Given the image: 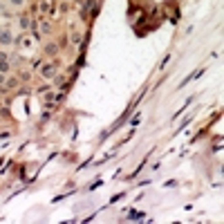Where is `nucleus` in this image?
<instances>
[{
  "label": "nucleus",
  "mask_w": 224,
  "mask_h": 224,
  "mask_svg": "<svg viewBox=\"0 0 224 224\" xmlns=\"http://www.w3.org/2000/svg\"><path fill=\"white\" fill-rule=\"evenodd\" d=\"M0 43H2V45H9V43H13L11 34L7 32V29H0Z\"/></svg>",
  "instance_id": "1"
},
{
  "label": "nucleus",
  "mask_w": 224,
  "mask_h": 224,
  "mask_svg": "<svg viewBox=\"0 0 224 224\" xmlns=\"http://www.w3.org/2000/svg\"><path fill=\"white\" fill-rule=\"evenodd\" d=\"M54 65H43V76L45 78H54Z\"/></svg>",
  "instance_id": "2"
},
{
  "label": "nucleus",
  "mask_w": 224,
  "mask_h": 224,
  "mask_svg": "<svg viewBox=\"0 0 224 224\" xmlns=\"http://www.w3.org/2000/svg\"><path fill=\"white\" fill-rule=\"evenodd\" d=\"M45 54H49V56L59 54V45H56V43H47L45 45Z\"/></svg>",
  "instance_id": "3"
},
{
  "label": "nucleus",
  "mask_w": 224,
  "mask_h": 224,
  "mask_svg": "<svg viewBox=\"0 0 224 224\" xmlns=\"http://www.w3.org/2000/svg\"><path fill=\"white\" fill-rule=\"evenodd\" d=\"M16 85H18V78H9V81L5 83V88H7V90H11V88H16Z\"/></svg>",
  "instance_id": "4"
},
{
  "label": "nucleus",
  "mask_w": 224,
  "mask_h": 224,
  "mask_svg": "<svg viewBox=\"0 0 224 224\" xmlns=\"http://www.w3.org/2000/svg\"><path fill=\"white\" fill-rule=\"evenodd\" d=\"M20 25H23L25 29H27V27L32 25V20H29V16H23V18H20Z\"/></svg>",
  "instance_id": "5"
},
{
  "label": "nucleus",
  "mask_w": 224,
  "mask_h": 224,
  "mask_svg": "<svg viewBox=\"0 0 224 224\" xmlns=\"http://www.w3.org/2000/svg\"><path fill=\"white\" fill-rule=\"evenodd\" d=\"M143 215H146V213H139V211H132V213H130V220H141Z\"/></svg>",
  "instance_id": "6"
},
{
  "label": "nucleus",
  "mask_w": 224,
  "mask_h": 224,
  "mask_svg": "<svg viewBox=\"0 0 224 224\" xmlns=\"http://www.w3.org/2000/svg\"><path fill=\"white\" fill-rule=\"evenodd\" d=\"M7 70H9V63H7V61H0V72H2V74H5Z\"/></svg>",
  "instance_id": "7"
},
{
  "label": "nucleus",
  "mask_w": 224,
  "mask_h": 224,
  "mask_svg": "<svg viewBox=\"0 0 224 224\" xmlns=\"http://www.w3.org/2000/svg\"><path fill=\"white\" fill-rule=\"evenodd\" d=\"M72 43H81V34H72Z\"/></svg>",
  "instance_id": "8"
},
{
  "label": "nucleus",
  "mask_w": 224,
  "mask_h": 224,
  "mask_svg": "<svg viewBox=\"0 0 224 224\" xmlns=\"http://www.w3.org/2000/svg\"><path fill=\"white\" fill-rule=\"evenodd\" d=\"M23 2H25V0H9V5H13V7H20Z\"/></svg>",
  "instance_id": "9"
},
{
  "label": "nucleus",
  "mask_w": 224,
  "mask_h": 224,
  "mask_svg": "<svg viewBox=\"0 0 224 224\" xmlns=\"http://www.w3.org/2000/svg\"><path fill=\"white\" fill-rule=\"evenodd\" d=\"M43 32H45V34H49V32H52V27H49V23H43Z\"/></svg>",
  "instance_id": "10"
},
{
  "label": "nucleus",
  "mask_w": 224,
  "mask_h": 224,
  "mask_svg": "<svg viewBox=\"0 0 224 224\" xmlns=\"http://www.w3.org/2000/svg\"><path fill=\"white\" fill-rule=\"evenodd\" d=\"M0 61H7V54L5 52H0Z\"/></svg>",
  "instance_id": "11"
},
{
  "label": "nucleus",
  "mask_w": 224,
  "mask_h": 224,
  "mask_svg": "<svg viewBox=\"0 0 224 224\" xmlns=\"http://www.w3.org/2000/svg\"><path fill=\"white\" fill-rule=\"evenodd\" d=\"M2 83H5V74L0 72V85H2Z\"/></svg>",
  "instance_id": "12"
}]
</instances>
